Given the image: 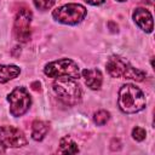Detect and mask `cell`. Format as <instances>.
<instances>
[{"label":"cell","mask_w":155,"mask_h":155,"mask_svg":"<svg viewBox=\"0 0 155 155\" xmlns=\"http://www.w3.org/2000/svg\"><path fill=\"white\" fill-rule=\"evenodd\" d=\"M27 144L24 133L15 126H0V145L5 148H19Z\"/></svg>","instance_id":"obj_8"},{"label":"cell","mask_w":155,"mask_h":155,"mask_svg":"<svg viewBox=\"0 0 155 155\" xmlns=\"http://www.w3.org/2000/svg\"><path fill=\"white\" fill-rule=\"evenodd\" d=\"M117 104L121 111L126 114H134L143 110L147 102L140 88L132 84H126L119 90Z\"/></svg>","instance_id":"obj_1"},{"label":"cell","mask_w":155,"mask_h":155,"mask_svg":"<svg viewBox=\"0 0 155 155\" xmlns=\"http://www.w3.org/2000/svg\"><path fill=\"white\" fill-rule=\"evenodd\" d=\"M54 4V0H34V5L40 11H46L51 8Z\"/></svg>","instance_id":"obj_15"},{"label":"cell","mask_w":155,"mask_h":155,"mask_svg":"<svg viewBox=\"0 0 155 155\" xmlns=\"http://www.w3.org/2000/svg\"><path fill=\"white\" fill-rule=\"evenodd\" d=\"M31 88H33L34 91H40V90H41V87H40V82H39V81L33 82V84H31Z\"/></svg>","instance_id":"obj_19"},{"label":"cell","mask_w":155,"mask_h":155,"mask_svg":"<svg viewBox=\"0 0 155 155\" xmlns=\"http://www.w3.org/2000/svg\"><path fill=\"white\" fill-rule=\"evenodd\" d=\"M117 1H120V2H122V1H126V0H117Z\"/></svg>","instance_id":"obj_21"},{"label":"cell","mask_w":155,"mask_h":155,"mask_svg":"<svg viewBox=\"0 0 155 155\" xmlns=\"http://www.w3.org/2000/svg\"><path fill=\"white\" fill-rule=\"evenodd\" d=\"M85 1L90 5H93V6H98V5H102L105 2V0H85Z\"/></svg>","instance_id":"obj_18"},{"label":"cell","mask_w":155,"mask_h":155,"mask_svg":"<svg viewBox=\"0 0 155 155\" xmlns=\"http://www.w3.org/2000/svg\"><path fill=\"white\" fill-rule=\"evenodd\" d=\"M121 148V143H120V139H117V138H114L113 140H111V144H110V149L113 150V151H115V150H119Z\"/></svg>","instance_id":"obj_17"},{"label":"cell","mask_w":155,"mask_h":155,"mask_svg":"<svg viewBox=\"0 0 155 155\" xmlns=\"http://www.w3.org/2000/svg\"><path fill=\"white\" fill-rule=\"evenodd\" d=\"M78 151H79V148H78L76 143L69 136H65L61 139L58 153H61V154H76Z\"/></svg>","instance_id":"obj_13"},{"label":"cell","mask_w":155,"mask_h":155,"mask_svg":"<svg viewBox=\"0 0 155 155\" xmlns=\"http://www.w3.org/2000/svg\"><path fill=\"white\" fill-rule=\"evenodd\" d=\"M82 78L85 79V84L91 90H99L103 82V76L101 70L98 69H85L82 70Z\"/></svg>","instance_id":"obj_10"},{"label":"cell","mask_w":155,"mask_h":155,"mask_svg":"<svg viewBox=\"0 0 155 155\" xmlns=\"http://www.w3.org/2000/svg\"><path fill=\"white\" fill-rule=\"evenodd\" d=\"M110 117V114L107 111V110H98L97 113H94L93 115V121L98 125V126H103L108 122Z\"/></svg>","instance_id":"obj_14"},{"label":"cell","mask_w":155,"mask_h":155,"mask_svg":"<svg viewBox=\"0 0 155 155\" xmlns=\"http://www.w3.org/2000/svg\"><path fill=\"white\" fill-rule=\"evenodd\" d=\"M133 19H134L136 24L144 31H147V33L153 31V29H154L153 16L147 8H143V7L136 8L133 12Z\"/></svg>","instance_id":"obj_9"},{"label":"cell","mask_w":155,"mask_h":155,"mask_svg":"<svg viewBox=\"0 0 155 155\" xmlns=\"http://www.w3.org/2000/svg\"><path fill=\"white\" fill-rule=\"evenodd\" d=\"M145 136H147V132H145V130L142 128V127L136 126V127L132 130V137H133V139H136L137 142L144 140V139H145Z\"/></svg>","instance_id":"obj_16"},{"label":"cell","mask_w":155,"mask_h":155,"mask_svg":"<svg viewBox=\"0 0 155 155\" xmlns=\"http://www.w3.org/2000/svg\"><path fill=\"white\" fill-rule=\"evenodd\" d=\"M48 132V124L41 120H36L31 125V137L34 140H42Z\"/></svg>","instance_id":"obj_12"},{"label":"cell","mask_w":155,"mask_h":155,"mask_svg":"<svg viewBox=\"0 0 155 155\" xmlns=\"http://www.w3.org/2000/svg\"><path fill=\"white\" fill-rule=\"evenodd\" d=\"M30 22L31 12L29 8L23 7L16 13L13 23V35L19 42H27L30 39Z\"/></svg>","instance_id":"obj_7"},{"label":"cell","mask_w":155,"mask_h":155,"mask_svg":"<svg viewBox=\"0 0 155 155\" xmlns=\"http://www.w3.org/2000/svg\"><path fill=\"white\" fill-rule=\"evenodd\" d=\"M108 25L110 27V30H111L113 33L117 31V25H115V24H114V22H109V23H108Z\"/></svg>","instance_id":"obj_20"},{"label":"cell","mask_w":155,"mask_h":155,"mask_svg":"<svg viewBox=\"0 0 155 155\" xmlns=\"http://www.w3.org/2000/svg\"><path fill=\"white\" fill-rule=\"evenodd\" d=\"M87 13V10L80 4H67L53 10L52 16L56 21L63 24L74 25L80 23Z\"/></svg>","instance_id":"obj_5"},{"label":"cell","mask_w":155,"mask_h":155,"mask_svg":"<svg viewBox=\"0 0 155 155\" xmlns=\"http://www.w3.org/2000/svg\"><path fill=\"white\" fill-rule=\"evenodd\" d=\"M44 71L48 78H53V79H58V78L79 79L80 76L79 65L74 61L68 58H62L46 64Z\"/></svg>","instance_id":"obj_4"},{"label":"cell","mask_w":155,"mask_h":155,"mask_svg":"<svg viewBox=\"0 0 155 155\" xmlns=\"http://www.w3.org/2000/svg\"><path fill=\"white\" fill-rule=\"evenodd\" d=\"M105 67L108 74L111 78H125L136 81H143L147 75L140 69H136L132 65H130L127 61L122 59L119 56H110Z\"/></svg>","instance_id":"obj_3"},{"label":"cell","mask_w":155,"mask_h":155,"mask_svg":"<svg viewBox=\"0 0 155 155\" xmlns=\"http://www.w3.org/2000/svg\"><path fill=\"white\" fill-rule=\"evenodd\" d=\"M53 91L67 105H75L81 101V88L76 79L58 78L53 82Z\"/></svg>","instance_id":"obj_2"},{"label":"cell","mask_w":155,"mask_h":155,"mask_svg":"<svg viewBox=\"0 0 155 155\" xmlns=\"http://www.w3.org/2000/svg\"><path fill=\"white\" fill-rule=\"evenodd\" d=\"M21 73V69L17 65H4L0 64V84L7 82L15 78H17Z\"/></svg>","instance_id":"obj_11"},{"label":"cell","mask_w":155,"mask_h":155,"mask_svg":"<svg viewBox=\"0 0 155 155\" xmlns=\"http://www.w3.org/2000/svg\"><path fill=\"white\" fill-rule=\"evenodd\" d=\"M10 103V113L12 116H22L28 111L31 104V98L29 92L24 87H16L7 97Z\"/></svg>","instance_id":"obj_6"}]
</instances>
